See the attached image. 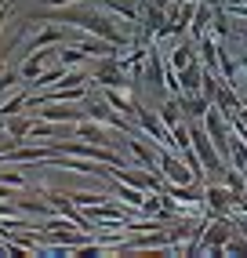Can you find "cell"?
<instances>
[{
    "label": "cell",
    "instance_id": "6da1fadb",
    "mask_svg": "<svg viewBox=\"0 0 247 258\" xmlns=\"http://www.w3.org/2000/svg\"><path fill=\"white\" fill-rule=\"evenodd\" d=\"M51 4H62V0H51Z\"/></svg>",
    "mask_w": 247,
    "mask_h": 258
}]
</instances>
